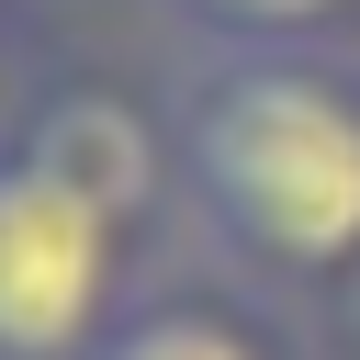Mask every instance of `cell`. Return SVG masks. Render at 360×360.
Wrapping results in <instances>:
<instances>
[{
	"mask_svg": "<svg viewBox=\"0 0 360 360\" xmlns=\"http://www.w3.org/2000/svg\"><path fill=\"white\" fill-rule=\"evenodd\" d=\"M180 191L259 281H338L360 259V56L349 45H202L169 90Z\"/></svg>",
	"mask_w": 360,
	"mask_h": 360,
	"instance_id": "1",
	"label": "cell"
},
{
	"mask_svg": "<svg viewBox=\"0 0 360 360\" xmlns=\"http://www.w3.org/2000/svg\"><path fill=\"white\" fill-rule=\"evenodd\" d=\"M124 236L22 135H0V360H90L124 315Z\"/></svg>",
	"mask_w": 360,
	"mask_h": 360,
	"instance_id": "2",
	"label": "cell"
},
{
	"mask_svg": "<svg viewBox=\"0 0 360 360\" xmlns=\"http://www.w3.org/2000/svg\"><path fill=\"white\" fill-rule=\"evenodd\" d=\"M11 135H22L68 191H90L112 225H146L158 191L180 180V135H169V112H146V101L112 90V79H56V90H34Z\"/></svg>",
	"mask_w": 360,
	"mask_h": 360,
	"instance_id": "3",
	"label": "cell"
},
{
	"mask_svg": "<svg viewBox=\"0 0 360 360\" xmlns=\"http://www.w3.org/2000/svg\"><path fill=\"white\" fill-rule=\"evenodd\" d=\"M90 360H292V349L236 292H146L90 338Z\"/></svg>",
	"mask_w": 360,
	"mask_h": 360,
	"instance_id": "4",
	"label": "cell"
},
{
	"mask_svg": "<svg viewBox=\"0 0 360 360\" xmlns=\"http://www.w3.org/2000/svg\"><path fill=\"white\" fill-rule=\"evenodd\" d=\"M202 45H315V34H338L360 0H169Z\"/></svg>",
	"mask_w": 360,
	"mask_h": 360,
	"instance_id": "5",
	"label": "cell"
},
{
	"mask_svg": "<svg viewBox=\"0 0 360 360\" xmlns=\"http://www.w3.org/2000/svg\"><path fill=\"white\" fill-rule=\"evenodd\" d=\"M22 101H34V45H22V11L0 0V135L22 124Z\"/></svg>",
	"mask_w": 360,
	"mask_h": 360,
	"instance_id": "6",
	"label": "cell"
},
{
	"mask_svg": "<svg viewBox=\"0 0 360 360\" xmlns=\"http://www.w3.org/2000/svg\"><path fill=\"white\" fill-rule=\"evenodd\" d=\"M326 326H338V349L360 360V259H349V270L326 281Z\"/></svg>",
	"mask_w": 360,
	"mask_h": 360,
	"instance_id": "7",
	"label": "cell"
}]
</instances>
